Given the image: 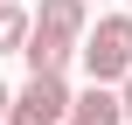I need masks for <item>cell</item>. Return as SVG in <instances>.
Here are the masks:
<instances>
[{"label": "cell", "mask_w": 132, "mask_h": 125, "mask_svg": "<svg viewBox=\"0 0 132 125\" xmlns=\"http://www.w3.org/2000/svg\"><path fill=\"white\" fill-rule=\"evenodd\" d=\"M77 63H84L90 84H118V77H125V70H132V7H125V14H104L97 28H84Z\"/></svg>", "instance_id": "cell-1"}, {"label": "cell", "mask_w": 132, "mask_h": 125, "mask_svg": "<svg viewBox=\"0 0 132 125\" xmlns=\"http://www.w3.org/2000/svg\"><path fill=\"white\" fill-rule=\"evenodd\" d=\"M70 84L63 77H28L21 90H14V104H7V125H63V111H70Z\"/></svg>", "instance_id": "cell-2"}, {"label": "cell", "mask_w": 132, "mask_h": 125, "mask_svg": "<svg viewBox=\"0 0 132 125\" xmlns=\"http://www.w3.org/2000/svg\"><path fill=\"white\" fill-rule=\"evenodd\" d=\"M21 63H28V77H63V70L77 63V42H70V35H49V28H35V21H28Z\"/></svg>", "instance_id": "cell-3"}, {"label": "cell", "mask_w": 132, "mask_h": 125, "mask_svg": "<svg viewBox=\"0 0 132 125\" xmlns=\"http://www.w3.org/2000/svg\"><path fill=\"white\" fill-rule=\"evenodd\" d=\"M63 125H125V111H118V84H90V90H77L70 111H63Z\"/></svg>", "instance_id": "cell-4"}, {"label": "cell", "mask_w": 132, "mask_h": 125, "mask_svg": "<svg viewBox=\"0 0 132 125\" xmlns=\"http://www.w3.org/2000/svg\"><path fill=\"white\" fill-rule=\"evenodd\" d=\"M35 28H49V35H70V42H84L90 14H84V0H42V7H35Z\"/></svg>", "instance_id": "cell-5"}, {"label": "cell", "mask_w": 132, "mask_h": 125, "mask_svg": "<svg viewBox=\"0 0 132 125\" xmlns=\"http://www.w3.org/2000/svg\"><path fill=\"white\" fill-rule=\"evenodd\" d=\"M28 7H14V0H0V56H21V42H28Z\"/></svg>", "instance_id": "cell-6"}, {"label": "cell", "mask_w": 132, "mask_h": 125, "mask_svg": "<svg viewBox=\"0 0 132 125\" xmlns=\"http://www.w3.org/2000/svg\"><path fill=\"white\" fill-rule=\"evenodd\" d=\"M118 111H125V125H132V70L118 77Z\"/></svg>", "instance_id": "cell-7"}, {"label": "cell", "mask_w": 132, "mask_h": 125, "mask_svg": "<svg viewBox=\"0 0 132 125\" xmlns=\"http://www.w3.org/2000/svg\"><path fill=\"white\" fill-rule=\"evenodd\" d=\"M7 104H14V90H7V84H0V125H7Z\"/></svg>", "instance_id": "cell-8"}, {"label": "cell", "mask_w": 132, "mask_h": 125, "mask_svg": "<svg viewBox=\"0 0 132 125\" xmlns=\"http://www.w3.org/2000/svg\"><path fill=\"white\" fill-rule=\"evenodd\" d=\"M125 7H132V0H125Z\"/></svg>", "instance_id": "cell-9"}]
</instances>
